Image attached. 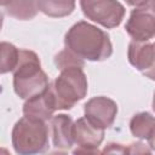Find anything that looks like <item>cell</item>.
Listing matches in <instances>:
<instances>
[{
	"label": "cell",
	"instance_id": "cell-18",
	"mask_svg": "<svg viewBox=\"0 0 155 155\" xmlns=\"http://www.w3.org/2000/svg\"><path fill=\"white\" fill-rule=\"evenodd\" d=\"M127 4L132 5V6H142V5H145L147 2H149L150 0H126Z\"/></svg>",
	"mask_w": 155,
	"mask_h": 155
},
{
	"label": "cell",
	"instance_id": "cell-7",
	"mask_svg": "<svg viewBox=\"0 0 155 155\" xmlns=\"http://www.w3.org/2000/svg\"><path fill=\"white\" fill-rule=\"evenodd\" d=\"M104 130L92 124L88 119L81 117L73 124V139L78 144L74 153L96 154L98 147L103 142Z\"/></svg>",
	"mask_w": 155,
	"mask_h": 155
},
{
	"label": "cell",
	"instance_id": "cell-5",
	"mask_svg": "<svg viewBox=\"0 0 155 155\" xmlns=\"http://www.w3.org/2000/svg\"><path fill=\"white\" fill-rule=\"evenodd\" d=\"M84 15L104 28L117 27L125 16V7L117 0H80Z\"/></svg>",
	"mask_w": 155,
	"mask_h": 155
},
{
	"label": "cell",
	"instance_id": "cell-15",
	"mask_svg": "<svg viewBox=\"0 0 155 155\" xmlns=\"http://www.w3.org/2000/svg\"><path fill=\"white\" fill-rule=\"evenodd\" d=\"M19 50L10 42H0V74L13 71L17 65Z\"/></svg>",
	"mask_w": 155,
	"mask_h": 155
},
{
	"label": "cell",
	"instance_id": "cell-13",
	"mask_svg": "<svg viewBox=\"0 0 155 155\" xmlns=\"http://www.w3.org/2000/svg\"><path fill=\"white\" fill-rule=\"evenodd\" d=\"M75 8V0H38V10L50 17H64Z\"/></svg>",
	"mask_w": 155,
	"mask_h": 155
},
{
	"label": "cell",
	"instance_id": "cell-1",
	"mask_svg": "<svg viewBox=\"0 0 155 155\" xmlns=\"http://www.w3.org/2000/svg\"><path fill=\"white\" fill-rule=\"evenodd\" d=\"M64 42L67 50L81 59L104 61L113 53L109 35L84 21L78 22L68 30Z\"/></svg>",
	"mask_w": 155,
	"mask_h": 155
},
{
	"label": "cell",
	"instance_id": "cell-11",
	"mask_svg": "<svg viewBox=\"0 0 155 155\" xmlns=\"http://www.w3.org/2000/svg\"><path fill=\"white\" fill-rule=\"evenodd\" d=\"M56 111L53 101L47 91V87L41 93L28 98L23 107V114L25 116L40 119V120H50L52 114Z\"/></svg>",
	"mask_w": 155,
	"mask_h": 155
},
{
	"label": "cell",
	"instance_id": "cell-12",
	"mask_svg": "<svg viewBox=\"0 0 155 155\" xmlns=\"http://www.w3.org/2000/svg\"><path fill=\"white\" fill-rule=\"evenodd\" d=\"M154 126H155L154 117L149 113H139L134 115L130 122V128L132 134L140 139H148L150 147H153Z\"/></svg>",
	"mask_w": 155,
	"mask_h": 155
},
{
	"label": "cell",
	"instance_id": "cell-8",
	"mask_svg": "<svg viewBox=\"0 0 155 155\" xmlns=\"http://www.w3.org/2000/svg\"><path fill=\"white\" fill-rule=\"evenodd\" d=\"M116 114V103L107 97H94L85 104V117L103 130L113 125Z\"/></svg>",
	"mask_w": 155,
	"mask_h": 155
},
{
	"label": "cell",
	"instance_id": "cell-20",
	"mask_svg": "<svg viewBox=\"0 0 155 155\" xmlns=\"http://www.w3.org/2000/svg\"><path fill=\"white\" fill-rule=\"evenodd\" d=\"M2 19H4V16H2V13L0 12V29H1V25H2Z\"/></svg>",
	"mask_w": 155,
	"mask_h": 155
},
{
	"label": "cell",
	"instance_id": "cell-16",
	"mask_svg": "<svg viewBox=\"0 0 155 155\" xmlns=\"http://www.w3.org/2000/svg\"><path fill=\"white\" fill-rule=\"evenodd\" d=\"M56 65L58 67V69H64V68H69V67H80L84 68V61L81 58H79L78 56H75L73 52H70L69 50H64L62 52H59L56 56L54 59Z\"/></svg>",
	"mask_w": 155,
	"mask_h": 155
},
{
	"label": "cell",
	"instance_id": "cell-14",
	"mask_svg": "<svg viewBox=\"0 0 155 155\" xmlns=\"http://www.w3.org/2000/svg\"><path fill=\"white\" fill-rule=\"evenodd\" d=\"M38 0H11L6 12L17 19H31L38 13Z\"/></svg>",
	"mask_w": 155,
	"mask_h": 155
},
{
	"label": "cell",
	"instance_id": "cell-19",
	"mask_svg": "<svg viewBox=\"0 0 155 155\" xmlns=\"http://www.w3.org/2000/svg\"><path fill=\"white\" fill-rule=\"evenodd\" d=\"M11 2V0H0V6H7L8 4Z\"/></svg>",
	"mask_w": 155,
	"mask_h": 155
},
{
	"label": "cell",
	"instance_id": "cell-9",
	"mask_svg": "<svg viewBox=\"0 0 155 155\" xmlns=\"http://www.w3.org/2000/svg\"><path fill=\"white\" fill-rule=\"evenodd\" d=\"M130 63L143 74L154 78V45L150 41H132L128 46Z\"/></svg>",
	"mask_w": 155,
	"mask_h": 155
},
{
	"label": "cell",
	"instance_id": "cell-6",
	"mask_svg": "<svg viewBox=\"0 0 155 155\" xmlns=\"http://www.w3.org/2000/svg\"><path fill=\"white\" fill-rule=\"evenodd\" d=\"M126 31L134 41H150L155 33L154 0L134 8L126 23Z\"/></svg>",
	"mask_w": 155,
	"mask_h": 155
},
{
	"label": "cell",
	"instance_id": "cell-3",
	"mask_svg": "<svg viewBox=\"0 0 155 155\" xmlns=\"http://www.w3.org/2000/svg\"><path fill=\"white\" fill-rule=\"evenodd\" d=\"M47 91L56 110L70 109L87 93V79L82 68L69 67L61 70V75L47 85Z\"/></svg>",
	"mask_w": 155,
	"mask_h": 155
},
{
	"label": "cell",
	"instance_id": "cell-10",
	"mask_svg": "<svg viewBox=\"0 0 155 155\" xmlns=\"http://www.w3.org/2000/svg\"><path fill=\"white\" fill-rule=\"evenodd\" d=\"M52 143L57 150L65 151L73 147V120L65 114L54 116L51 120Z\"/></svg>",
	"mask_w": 155,
	"mask_h": 155
},
{
	"label": "cell",
	"instance_id": "cell-4",
	"mask_svg": "<svg viewBox=\"0 0 155 155\" xmlns=\"http://www.w3.org/2000/svg\"><path fill=\"white\" fill-rule=\"evenodd\" d=\"M50 130L44 120L23 116L12 130V145L17 154L30 155L48 149Z\"/></svg>",
	"mask_w": 155,
	"mask_h": 155
},
{
	"label": "cell",
	"instance_id": "cell-2",
	"mask_svg": "<svg viewBox=\"0 0 155 155\" xmlns=\"http://www.w3.org/2000/svg\"><path fill=\"white\" fill-rule=\"evenodd\" d=\"M47 85V76L40 67L36 53L28 50H19L18 62L13 69V87L17 96L28 99L45 91Z\"/></svg>",
	"mask_w": 155,
	"mask_h": 155
},
{
	"label": "cell",
	"instance_id": "cell-17",
	"mask_svg": "<svg viewBox=\"0 0 155 155\" xmlns=\"http://www.w3.org/2000/svg\"><path fill=\"white\" fill-rule=\"evenodd\" d=\"M103 153H127V148L121 144L110 143V144H108V147H105Z\"/></svg>",
	"mask_w": 155,
	"mask_h": 155
}]
</instances>
